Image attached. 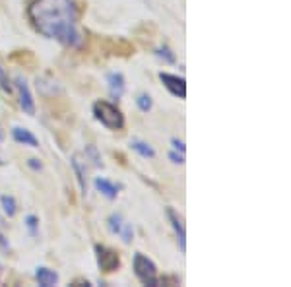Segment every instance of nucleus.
Instances as JSON below:
<instances>
[{"instance_id":"obj_1","label":"nucleus","mask_w":291,"mask_h":287,"mask_svg":"<svg viewBox=\"0 0 291 287\" xmlns=\"http://www.w3.org/2000/svg\"><path fill=\"white\" fill-rule=\"evenodd\" d=\"M27 16L33 27L47 39L70 49H80L84 45L78 6L74 0H33L27 8Z\"/></svg>"},{"instance_id":"obj_2","label":"nucleus","mask_w":291,"mask_h":287,"mask_svg":"<svg viewBox=\"0 0 291 287\" xmlns=\"http://www.w3.org/2000/svg\"><path fill=\"white\" fill-rule=\"evenodd\" d=\"M93 114H95L97 121L101 122L105 128H109V130H123L124 114L115 103L103 101V99L95 101L93 103Z\"/></svg>"},{"instance_id":"obj_3","label":"nucleus","mask_w":291,"mask_h":287,"mask_svg":"<svg viewBox=\"0 0 291 287\" xmlns=\"http://www.w3.org/2000/svg\"><path fill=\"white\" fill-rule=\"evenodd\" d=\"M132 268L136 278L140 279L144 285H159V278H158V266L142 253L134 254L132 260Z\"/></svg>"},{"instance_id":"obj_4","label":"nucleus","mask_w":291,"mask_h":287,"mask_svg":"<svg viewBox=\"0 0 291 287\" xmlns=\"http://www.w3.org/2000/svg\"><path fill=\"white\" fill-rule=\"evenodd\" d=\"M95 253H97V264H99V268L105 272V274H111V272L121 268V256L115 251L107 248L103 244H97Z\"/></svg>"},{"instance_id":"obj_5","label":"nucleus","mask_w":291,"mask_h":287,"mask_svg":"<svg viewBox=\"0 0 291 287\" xmlns=\"http://www.w3.org/2000/svg\"><path fill=\"white\" fill-rule=\"evenodd\" d=\"M159 80L163 82V86L169 89L171 95L179 97V99H185L186 97V82L183 76H177V74H169V72H161Z\"/></svg>"},{"instance_id":"obj_6","label":"nucleus","mask_w":291,"mask_h":287,"mask_svg":"<svg viewBox=\"0 0 291 287\" xmlns=\"http://www.w3.org/2000/svg\"><path fill=\"white\" fill-rule=\"evenodd\" d=\"M16 87H18V93H20V107H22V111L29 117H33L35 114V99L31 95V91H29V86H27V82L22 76L16 78Z\"/></svg>"},{"instance_id":"obj_7","label":"nucleus","mask_w":291,"mask_h":287,"mask_svg":"<svg viewBox=\"0 0 291 287\" xmlns=\"http://www.w3.org/2000/svg\"><path fill=\"white\" fill-rule=\"evenodd\" d=\"M167 218H169V221H171L173 229H175L181 253H186V233H185V225H183V219L179 218V214H177L173 208H167Z\"/></svg>"},{"instance_id":"obj_8","label":"nucleus","mask_w":291,"mask_h":287,"mask_svg":"<svg viewBox=\"0 0 291 287\" xmlns=\"http://www.w3.org/2000/svg\"><path fill=\"white\" fill-rule=\"evenodd\" d=\"M107 84H109V91L113 99H121L124 95V89H126V82L121 72H109L107 74Z\"/></svg>"},{"instance_id":"obj_9","label":"nucleus","mask_w":291,"mask_h":287,"mask_svg":"<svg viewBox=\"0 0 291 287\" xmlns=\"http://www.w3.org/2000/svg\"><path fill=\"white\" fill-rule=\"evenodd\" d=\"M93 184H95V188L105 198H109V200H115L117 196H119V190H121V186L115 183H111V181H107V179H103V177H95V181H93Z\"/></svg>"},{"instance_id":"obj_10","label":"nucleus","mask_w":291,"mask_h":287,"mask_svg":"<svg viewBox=\"0 0 291 287\" xmlns=\"http://www.w3.org/2000/svg\"><path fill=\"white\" fill-rule=\"evenodd\" d=\"M12 138L16 140L18 144H24V146L39 148V140L27 130V128H22V126H14V128H12Z\"/></svg>"},{"instance_id":"obj_11","label":"nucleus","mask_w":291,"mask_h":287,"mask_svg":"<svg viewBox=\"0 0 291 287\" xmlns=\"http://www.w3.org/2000/svg\"><path fill=\"white\" fill-rule=\"evenodd\" d=\"M35 278L37 281H39V285H43V287H53L59 283V274L54 270H51V268H45V266L37 268Z\"/></svg>"},{"instance_id":"obj_12","label":"nucleus","mask_w":291,"mask_h":287,"mask_svg":"<svg viewBox=\"0 0 291 287\" xmlns=\"http://www.w3.org/2000/svg\"><path fill=\"white\" fill-rule=\"evenodd\" d=\"M72 169H74V173H76V179H78V184H80V190L82 194L86 196V192H88V181H86V167L82 163V159L78 156L72 157Z\"/></svg>"},{"instance_id":"obj_13","label":"nucleus","mask_w":291,"mask_h":287,"mask_svg":"<svg viewBox=\"0 0 291 287\" xmlns=\"http://www.w3.org/2000/svg\"><path fill=\"white\" fill-rule=\"evenodd\" d=\"M0 206H2V212L12 218V216H16V212H18V204H16V198L14 196H10V194H4V196H0Z\"/></svg>"},{"instance_id":"obj_14","label":"nucleus","mask_w":291,"mask_h":287,"mask_svg":"<svg viewBox=\"0 0 291 287\" xmlns=\"http://www.w3.org/2000/svg\"><path fill=\"white\" fill-rule=\"evenodd\" d=\"M130 146H132V149L134 151H136V154H140L142 157H146V159H148V157H156V151H153V148H151L150 144H148V142H142V140H132V144H130Z\"/></svg>"},{"instance_id":"obj_15","label":"nucleus","mask_w":291,"mask_h":287,"mask_svg":"<svg viewBox=\"0 0 291 287\" xmlns=\"http://www.w3.org/2000/svg\"><path fill=\"white\" fill-rule=\"evenodd\" d=\"M124 223H126V221L123 219V216H121V214H113V216H109V219H107L109 231H111L113 235H119V233H121V229H123Z\"/></svg>"},{"instance_id":"obj_16","label":"nucleus","mask_w":291,"mask_h":287,"mask_svg":"<svg viewBox=\"0 0 291 287\" xmlns=\"http://www.w3.org/2000/svg\"><path fill=\"white\" fill-rule=\"evenodd\" d=\"M136 105H138V109L142 113H150L151 107H153V101H151V97L148 93H140L136 97Z\"/></svg>"},{"instance_id":"obj_17","label":"nucleus","mask_w":291,"mask_h":287,"mask_svg":"<svg viewBox=\"0 0 291 287\" xmlns=\"http://www.w3.org/2000/svg\"><path fill=\"white\" fill-rule=\"evenodd\" d=\"M156 54H158L159 59H163V61L167 62V64H175V61H177V59H175V54H173V51L169 49L167 45H163V47H159Z\"/></svg>"},{"instance_id":"obj_18","label":"nucleus","mask_w":291,"mask_h":287,"mask_svg":"<svg viewBox=\"0 0 291 287\" xmlns=\"http://www.w3.org/2000/svg\"><path fill=\"white\" fill-rule=\"evenodd\" d=\"M0 89L6 91V93H12V84H10L8 74H6V70L2 68V64H0Z\"/></svg>"},{"instance_id":"obj_19","label":"nucleus","mask_w":291,"mask_h":287,"mask_svg":"<svg viewBox=\"0 0 291 287\" xmlns=\"http://www.w3.org/2000/svg\"><path fill=\"white\" fill-rule=\"evenodd\" d=\"M86 157H89V159L93 161V165L95 167L103 165V163H101V157H99V154H97L95 146H86Z\"/></svg>"},{"instance_id":"obj_20","label":"nucleus","mask_w":291,"mask_h":287,"mask_svg":"<svg viewBox=\"0 0 291 287\" xmlns=\"http://www.w3.org/2000/svg\"><path fill=\"white\" fill-rule=\"evenodd\" d=\"M26 227L29 229V233L35 237L37 235V227H39V218L33 216V214H29V216L26 218Z\"/></svg>"},{"instance_id":"obj_21","label":"nucleus","mask_w":291,"mask_h":287,"mask_svg":"<svg viewBox=\"0 0 291 287\" xmlns=\"http://www.w3.org/2000/svg\"><path fill=\"white\" fill-rule=\"evenodd\" d=\"M119 237H123V241L126 244L132 241V237H134V231H132V225L130 223H124L123 229H121V233H119Z\"/></svg>"},{"instance_id":"obj_22","label":"nucleus","mask_w":291,"mask_h":287,"mask_svg":"<svg viewBox=\"0 0 291 287\" xmlns=\"http://www.w3.org/2000/svg\"><path fill=\"white\" fill-rule=\"evenodd\" d=\"M169 159H171L173 163H177V165H183V163H185V154H177V151H171V154H169Z\"/></svg>"},{"instance_id":"obj_23","label":"nucleus","mask_w":291,"mask_h":287,"mask_svg":"<svg viewBox=\"0 0 291 287\" xmlns=\"http://www.w3.org/2000/svg\"><path fill=\"white\" fill-rule=\"evenodd\" d=\"M171 144H173V148L179 151V154H185V142H181V140H177V138H173L171 140Z\"/></svg>"},{"instance_id":"obj_24","label":"nucleus","mask_w":291,"mask_h":287,"mask_svg":"<svg viewBox=\"0 0 291 287\" xmlns=\"http://www.w3.org/2000/svg\"><path fill=\"white\" fill-rule=\"evenodd\" d=\"M29 167H31V169H35V171H39V169H41L39 159H29Z\"/></svg>"},{"instance_id":"obj_25","label":"nucleus","mask_w":291,"mask_h":287,"mask_svg":"<svg viewBox=\"0 0 291 287\" xmlns=\"http://www.w3.org/2000/svg\"><path fill=\"white\" fill-rule=\"evenodd\" d=\"M2 140H4V134H2V130H0V142H2Z\"/></svg>"},{"instance_id":"obj_26","label":"nucleus","mask_w":291,"mask_h":287,"mask_svg":"<svg viewBox=\"0 0 291 287\" xmlns=\"http://www.w3.org/2000/svg\"><path fill=\"white\" fill-rule=\"evenodd\" d=\"M0 165H4V161H2V157H0Z\"/></svg>"}]
</instances>
